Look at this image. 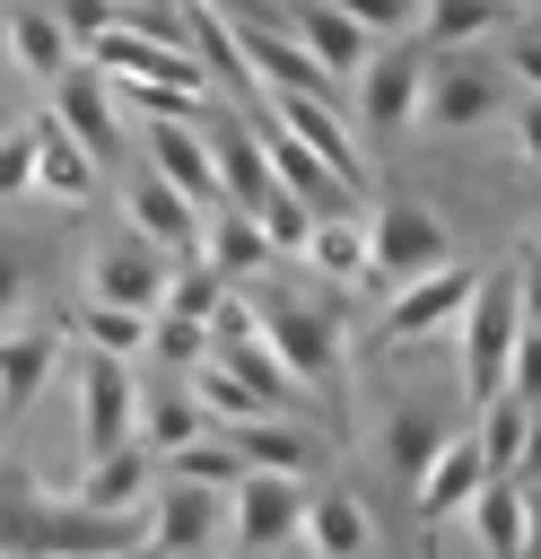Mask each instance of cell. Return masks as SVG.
<instances>
[{
    "instance_id": "cell-1",
    "label": "cell",
    "mask_w": 541,
    "mask_h": 559,
    "mask_svg": "<svg viewBox=\"0 0 541 559\" xmlns=\"http://www.w3.org/2000/svg\"><path fill=\"white\" fill-rule=\"evenodd\" d=\"M140 515H96V507H44L17 463H0V559H96V550H140Z\"/></svg>"
},
{
    "instance_id": "cell-2",
    "label": "cell",
    "mask_w": 541,
    "mask_h": 559,
    "mask_svg": "<svg viewBox=\"0 0 541 559\" xmlns=\"http://www.w3.org/2000/svg\"><path fill=\"white\" fill-rule=\"evenodd\" d=\"M515 341H524V280L515 271H489L480 297H471V323H462V384H471V402H497L506 393Z\"/></svg>"
},
{
    "instance_id": "cell-3",
    "label": "cell",
    "mask_w": 541,
    "mask_h": 559,
    "mask_svg": "<svg viewBox=\"0 0 541 559\" xmlns=\"http://www.w3.org/2000/svg\"><path fill=\"white\" fill-rule=\"evenodd\" d=\"M445 262H454V236L436 227V210L384 201V210L366 218V280H375V288H410V280H428V271H445Z\"/></svg>"
},
{
    "instance_id": "cell-4",
    "label": "cell",
    "mask_w": 541,
    "mask_h": 559,
    "mask_svg": "<svg viewBox=\"0 0 541 559\" xmlns=\"http://www.w3.org/2000/svg\"><path fill=\"white\" fill-rule=\"evenodd\" d=\"M253 332L279 349V367L297 384H332V306H305L297 288H279L262 271V297H253Z\"/></svg>"
},
{
    "instance_id": "cell-5",
    "label": "cell",
    "mask_w": 541,
    "mask_h": 559,
    "mask_svg": "<svg viewBox=\"0 0 541 559\" xmlns=\"http://www.w3.org/2000/svg\"><path fill=\"white\" fill-rule=\"evenodd\" d=\"M227 35H236V52H244L279 96H332V70L297 44V26H288V17H227Z\"/></svg>"
},
{
    "instance_id": "cell-6",
    "label": "cell",
    "mask_w": 541,
    "mask_h": 559,
    "mask_svg": "<svg viewBox=\"0 0 541 559\" xmlns=\"http://www.w3.org/2000/svg\"><path fill=\"white\" fill-rule=\"evenodd\" d=\"M419 105H428V61L419 52H375L366 70H358V114H366V131L375 140H401L410 122H419Z\"/></svg>"
},
{
    "instance_id": "cell-7",
    "label": "cell",
    "mask_w": 541,
    "mask_h": 559,
    "mask_svg": "<svg viewBox=\"0 0 541 559\" xmlns=\"http://www.w3.org/2000/svg\"><path fill=\"white\" fill-rule=\"evenodd\" d=\"M79 428H87V463L96 454H122L131 437H140V384H131V358H87V384H79Z\"/></svg>"
},
{
    "instance_id": "cell-8",
    "label": "cell",
    "mask_w": 541,
    "mask_h": 559,
    "mask_svg": "<svg viewBox=\"0 0 541 559\" xmlns=\"http://www.w3.org/2000/svg\"><path fill=\"white\" fill-rule=\"evenodd\" d=\"M506 105V70H489V61H428V105H419V122H436V131H471V122H489Z\"/></svg>"
},
{
    "instance_id": "cell-9",
    "label": "cell",
    "mask_w": 541,
    "mask_h": 559,
    "mask_svg": "<svg viewBox=\"0 0 541 559\" xmlns=\"http://www.w3.org/2000/svg\"><path fill=\"white\" fill-rule=\"evenodd\" d=\"M166 288H175V271L157 262V245L148 236H113L105 253H96V280H87V297L96 306H131V314H166Z\"/></svg>"
},
{
    "instance_id": "cell-10",
    "label": "cell",
    "mask_w": 541,
    "mask_h": 559,
    "mask_svg": "<svg viewBox=\"0 0 541 559\" xmlns=\"http://www.w3.org/2000/svg\"><path fill=\"white\" fill-rule=\"evenodd\" d=\"M52 122H61L96 166H113V157H122V122H113V96H105V70H96V61L52 79Z\"/></svg>"
},
{
    "instance_id": "cell-11",
    "label": "cell",
    "mask_w": 541,
    "mask_h": 559,
    "mask_svg": "<svg viewBox=\"0 0 541 559\" xmlns=\"http://www.w3.org/2000/svg\"><path fill=\"white\" fill-rule=\"evenodd\" d=\"M227 498H236V542L244 550H279L288 533H305V489L288 472H244Z\"/></svg>"
},
{
    "instance_id": "cell-12",
    "label": "cell",
    "mask_w": 541,
    "mask_h": 559,
    "mask_svg": "<svg viewBox=\"0 0 541 559\" xmlns=\"http://www.w3.org/2000/svg\"><path fill=\"white\" fill-rule=\"evenodd\" d=\"M218 498H227V489L166 480V489L148 498V550H157V559H201L209 533H218Z\"/></svg>"
},
{
    "instance_id": "cell-13",
    "label": "cell",
    "mask_w": 541,
    "mask_h": 559,
    "mask_svg": "<svg viewBox=\"0 0 541 559\" xmlns=\"http://www.w3.org/2000/svg\"><path fill=\"white\" fill-rule=\"evenodd\" d=\"M480 480H489V454H480V437H445L436 445V463L419 472V524H445V515H462L471 498H480Z\"/></svg>"
},
{
    "instance_id": "cell-14",
    "label": "cell",
    "mask_w": 541,
    "mask_h": 559,
    "mask_svg": "<svg viewBox=\"0 0 541 559\" xmlns=\"http://www.w3.org/2000/svg\"><path fill=\"white\" fill-rule=\"evenodd\" d=\"M270 105H279V122H288V131H297V140H305L340 183H358V192H366V157H358V140H349V122L332 114V96H270Z\"/></svg>"
},
{
    "instance_id": "cell-15",
    "label": "cell",
    "mask_w": 541,
    "mask_h": 559,
    "mask_svg": "<svg viewBox=\"0 0 541 559\" xmlns=\"http://www.w3.org/2000/svg\"><path fill=\"white\" fill-rule=\"evenodd\" d=\"M148 175H166L183 201H227L218 166H209V140H192V122H148Z\"/></svg>"
},
{
    "instance_id": "cell-16",
    "label": "cell",
    "mask_w": 541,
    "mask_h": 559,
    "mask_svg": "<svg viewBox=\"0 0 541 559\" xmlns=\"http://www.w3.org/2000/svg\"><path fill=\"white\" fill-rule=\"evenodd\" d=\"M471 297H480V280H471L462 262H445V271H428V280H410V288L393 297V341H419V332H436V323H454V314H471Z\"/></svg>"
},
{
    "instance_id": "cell-17",
    "label": "cell",
    "mask_w": 541,
    "mask_h": 559,
    "mask_svg": "<svg viewBox=\"0 0 541 559\" xmlns=\"http://www.w3.org/2000/svg\"><path fill=\"white\" fill-rule=\"evenodd\" d=\"M140 498H157V454L140 437L122 454H96L79 480V507H96V515H140Z\"/></svg>"
},
{
    "instance_id": "cell-18",
    "label": "cell",
    "mask_w": 541,
    "mask_h": 559,
    "mask_svg": "<svg viewBox=\"0 0 541 559\" xmlns=\"http://www.w3.org/2000/svg\"><path fill=\"white\" fill-rule=\"evenodd\" d=\"M52 367H61V332H0V411L26 419L35 393L52 384Z\"/></svg>"
},
{
    "instance_id": "cell-19",
    "label": "cell",
    "mask_w": 541,
    "mask_h": 559,
    "mask_svg": "<svg viewBox=\"0 0 541 559\" xmlns=\"http://www.w3.org/2000/svg\"><path fill=\"white\" fill-rule=\"evenodd\" d=\"M288 26H297V44H305V52H314V61L332 70V79H340V70H366V61H375L366 26H349V17L332 9V0H297V9H288Z\"/></svg>"
},
{
    "instance_id": "cell-20",
    "label": "cell",
    "mask_w": 541,
    "mask_h": 559,
    "mask_svg": "<svg viewBox=\"0 0 541 559\" xmlns=\"http://www.w3.org/2000/svg\"><path fill=\"white\" fill-rule=\"evenodd\" d=\"M201 245H209V271H227V280L270 271V236H262V218H253V210H236V201H209Z\"/></svg>"
},
{
    "instance_id": "cell-21",
    "label": "cell",
    "mask_w": 541,
    "mask_h": 559,
    "mask_svg": "<svg viewBox=\"0 0 541 559\" xmlns=\"http://www.w3.org/2000/svg\"><path fill=\"white\" fill-rule=\"evenodd\" d=\"M209 358H218L236 384H253V393H262V411H279V402L297 393V376L279 367V349H270L253 323H244V332H209Z\"/></svg>"
},
{
    "instance_id": "cell-22",
    "label": "cell",
    "mask_w": 541,
    "mask_h": 559,
    "mask_svg": "<svg viewBox=\"0 0 541 559\" xmlns=\"http://www.w3.org/2000/svg\"><path fill=\"white\" fill-rule=\"evenodd\" d=\"M131 218H140V236H148L157 253H192V245H201V201H183L166 175H148V183L131 192Z\"/></svg>"
},
{
    "instance_id": "cell-23",
    "label": "cell",
    "mask_w": 541,
    "mask_h": 559,
    "mask_svg": "<svg viewBox=\"0 0 541 559\" xmlns=\"http://www.w3.org/2000/svg\"><path fill=\"white\" fill-rule=\"evenodd\" d=\"M218 419L201 411V393L192 384H157V393H140V445L148 454H175V445H192V437H209Z\"/></svg>"
},
{
    "instance_id": "cell-24",
    "label": "cell",
    "mask_w": 541,
    "mask_h": 559,
    "mask_svg": "<svg viewBox=\"0 0 541 559\" xmlns=\"http://www.w3.org/2000/svg\"><path fill=\"white\" fill-rule=\"evenodd\" d=\"M471 524H480V550H489V559H532L524 480H480V498H471Z\"/></svg>"
},
{
    "instance_id": "cell-25",
    "label": "cell",
    "mask_w": 541,
    "mask_h": 559,
    "mask_svg": "<svg viewBox=\"0 0 541 559\" xmlns=\"http://www.w3.org/2000/svg\"><path fill=\"white\" fill-rule=\"evenodd\" d=\"M35 131H44V140H35V192H52V201H87L105 166H96V157H87V148H79V140L52 122V114H44Z\"/></svg>"
},
{
    "instance_id": "cell-26",
    "label": "cell",
    "mask_w": 541,
    "mask_h": 559,
    "mask_svg": "<svg viewBox=\"0 0 541 559\" xmlns=\"http://www.w3.org/2000/svg\"><path fill=\"white\" fill-rule=\"evenodd\" d=\"M9 52H17L26 70H44V79L79 70V61H70V52H79V44H70V26H61L52 9H35V0H17V9H9Z\"/></svg>"
},
{
    "instance_id": "cell-27",
    "label": "cell",
    "mask_w": 541,
    "mask_h": 559,
    "mask_svg": "<svg viewBox=\"0 0 541 559\" xmlns=\"http://www.w3.org/2000/svg\"><path fill=\"white\" fill-rule=\"evenodd\" d=\"M532 402L524 393H497V402H480V454H489V480H515V463H524V437H532Z\"/></svg>"
},
{
    "instance_id": "cell-28",
    "label": "cell",
    "mask_w": 541,
    "mask_h": 559,
    "mask_svg": "<svg viewBox=\"0 0 541 559\" xmlns=\"http://www.w3.org/2000/svg\"><path fill=\"white\" fill-rule=\"evenodd\" d=\"M305 542L323 559H366V507L349 489H314L305 498Z\"/></svg>"
},
{
    "instance_id": "cell-29",
    "label": "cell",
    "mask_w": 541,
    "mask_h": 559,
    "mask_svg": "<svg viewBox=\"0 0 541 559\" xmlns=\"http://www.w3.org/2000/svg\"><path fill=\"white\" fill-rule=\"evenodd\" d=\"M218 437H236L244 472H288V480L305 472V437H297L288 419H270V411H262V419H236V428H218Z\"/></svg>"
},
{
    "instance_id": "cell-30",
    "label": "cell",
    "mask_w": 541,
    "mask_h": 559,
    "mask_svg": "<svg viewBox=\"0 0 541 559\" xmlns=\"http://www.w3.org/2000/svg\"><path fill=\"white\" fill-rule=\"evenodd\" d=\"M305 262H314L323 280H366V227H358V218H314Z\"/></svg>"
},
{
    "instance_id": "cell-31",
    "label": "cell",
    "mask_w": 541,
    "mask_h": 559,
    "mask_svg": "<svg viewBox=\"0 0 541 559\" xmlns=\"http://www.w3.org/2000/svg\"><path fill=\"white\" fill-rule=\"evenodd\" d=\"M166 463H175V480H192V489H236V480H244V454H236V437H218V428L192 437V445H175Z\"/></svg>"
},
{
    "instance_id": "cell-32",
    "label": "cell",
    "mask_w": 541,
    "mask_h": 559,
    "mask_svg": "<svg viewBox=\"0 0 541 559\" xmlns=\"http://www.w3.org/2000/svg\"><path fill=\"white\" fill-rule=\"evenodd\" d=\"M419 26H428L436 44H480L489 26H506V0H428Z\"/></svg>"
},
{
    "instance_id": "cell-33",
    "label": "cell",
    "mask_w": 541,
    "mask_h": 559,
    "mask_svg": "<svg viewBox=\"0 0 541 559\" xmlns=\"http://www.w3.org/2000/svg\"><path fill=\"white\" fill-rule=\"evenodd\" d=\"M148 323H157V314H131V306H96V297L79 306V332H87L105 358H131V349H148Z\"/></svg>"
},
{
    "instance_id": "cell-34",
    "label": "cell",
    "mask_w": 541,
    "mask_h": 559,
    "mask_svg": "<svg viewBox=\"0 0 541 559\" xmlns=\"http://www.w3.org/2000/svg\"><path fill=\"white\" fill-rule=\"evenodd\" d=\"M192 393H201V411H209L218 428H236V419H262V393H253V384H236L218 358H201V367H192Z\"/></svg>"
},
{
    "instance_id": "cell-35",
    "label": "cell",
    "mask_w": 541,
    "mask_h": 559,
    "mask_svg": "<svg viewBox=\"0 0 541 559\" xmlns=\"http://www.w3.org/2000/svg\"><path fill=\"white\" fill-rule=\"evenodd\" d=\"M218 306H227V271L183 262V271H175V288H166V314H183V323H218Z\"/></svg>"
},
{
    "instance_id": "cell-36",
    "label": "cell",
    "mask_w": 541,
    "mask_h": 559,
    "mask_svg": "<svg viewBox=\"0 0 541 559\" xmlns=\"http://www.w3.org/2000/svg\"><path fill=\"white\" fill-rule=\"evenodd\" d=\"M436 445H445V437H436V419H428V411H401V419H393V472H401L410 489H419V472L436 463Z\"/></svg>"
},
{
    "instance_id": "cell-37",
    "label": "cell",
    "mask_w": 541,
    "mask_h": 559,
    "mask_svg": "<svg viewBox=\"0 0 541 559\" xmlns=\"http://www.w3.org/2000/svg\"><path fill=\"white\" fill-rule=\"evenodd\" d=\"M262 236H270V253H305V236H314V210L279 183L270 201H262Z\"/></svg>"
},
{
    "instance_id": "cell-38",
    "label": "cell",
    "mask_w": 541,
    "mask_h": 559,
    "mask_svg": "<svg viewBox=\"0 0 541 559\" xmlns=\"http://www.w3.org/2000/svg\"><path fill=\"white\" fill-rule=\"evenodd\" d=\"M148 349H157L166 367H201V358H209V323H183V314H157V323H148Z\"/></svg>"
},
{
    "instance_id": "cell-39",
    "label": "cell",
    "mask_w": 541,
    "mask_h": 559,
    "mask_svg": "<svg viewBox=\"0 0 541 559\" xmlns=\"http://www.w3.org/2000/svg\"><path fill=\"white\" fill-rule=\"evenodd\" d=\"M35 122H17V131H0V201H17V192H35Z\"/></svg>"
},
{
    "instance_id": "cell-40",
    "label": "cell",
    "mask_w": 541,
    "mask_h": 559,
    "mask_svg": "<svg viewBox=\"0 0 541 559\" xmlns=\"http://www.w3.org/2000/svg\"><path fill=\"white\" fill-rule=\"evenodd\" d=\"M52 17L70 26V44H96V35L122 26V0H52Z\"/></svg>"
},
{
    "instance_id": "cell-41",
    "label": "cell",
    "mask_w": 541,
    "mask_h": 559,
    "mask_svg": "<svg viewBox=\"0 0 541 559\" xmlns=\"http://www.w3.org/2000/svg\"><path fill=\"white\" fill-rule=\"evenodd\" d=\"M332 9H340L349 26H366V35H401V26H410L428 0H332Z\"/></svg>"
},
{
    "instance_id": "cell-42",
    "label": "cell",
    "mask_w": 541,
    "mask_h": 559,
    "mask_svg": "<svg viewBox=\"0 0 541 559\" xmlns=\"http://www.w3.org/2000/svg\"><path fill=\"white\" fill-rule=\"evenodd\" d=\"M506 393H524V402L541 411V323H524V341H515V367H506Z\"/></svg>"
},
{
    "instance_id": "cell-43",
    "label": "cell",
    "mask_w": 541,
    "mask_h": 559,
    "mask_svg": "<svg viewBox=\"0 0 541 559\" xmlns=\"http://www.w3.org/2000/svg\"><path fill=\"white\" fill-rule=\"evenodd\" d=\"M17 306H26V262H17V253H0V323H9Z\"/></svg>"
},
{
    "instance_id": "cell-44",
    "label": "cell",
    "mask_w": 541,
    "mask_h": 559,
    "mask_svg": "<svg viewBox=\"0 0 541 559\" xmlns=\"http://www.w3.org/2000/svg\"><path fill=\"white\" fill-rule=\"evenodd\" d=\"M506 70H524V87H532V96H541V35H524V44H515V61H506Z\"/></svg>"
},
{
    "instance_id": "cell-45",
    "label": "cell",
    "mask_w": 541,
    "mask_h": 559,
    "mask_svg": "<svg viewBox=\"0 0 541 559\" xmlns=\"http://www.w3.org/2000/svg\"><path fill=\"white\" fill-rule=\"evenodd\" d=\"M515 480H524V489H541V419H532V437H524V463H515Z\"/></svg>"
},
{
    "instance_id": "cell-46",
    "label": "cell",
    "mask_w": 541,
    "mask_h": 559,
    "mask_svg": "<svg viewBox=\"0 0 541 559\" xmlns=\"http://www.w3.org/2000/svg\"><path fill=\"white\" fill-rule=\"evenodd\" d=\"M524 157H532V166H541V96H532V105H524Z\"/></svg>"
},
{
    "instance_id": "cell-47",
    "label": "cell",
    "mask_w": 541,
    "mask_h": 559,
    "mask_svg": "<svg viewBox=\"0 0 541 559\" xmlns=\"http://www.w3.org/2000/svg\"><path fill=\"white\" fill-rule=\"evenodd\" d=\"M201 9H218V17H270V0H201Z\"/></svg>"
},
{
    "instance_id": "cell-48",
    "label": "cell",
    "mask_w": 541,
    "mask_h": 559,
    "mask_svg": "<svg viewBox=\"0 0 541 559\" xmlns=\"http://www.w3.org/2000/svg\"><path fill=\"white\" fill-rule=\"evenodd\" d=\"M524 323H541V262L524 271Z\"/></svg>"
},
{
    "instance_id": "cell-49",
    "label": "cell",
    "mask_w": 541,
    "mask_h": 559,
    "mask_svg": "<svg viewBox=\"0 0 541 559\" xmlns=\"http://www.w3.org/2000/svg\"><path fill=\"white\" fill-rule=\"evenodd\" d=\"M524 515H532V559H541V489H524Z\"/></svg>"
},
{
    "instance_id": "cell-50",
    "label": "cell",
    "mask_w": 541,
    "mask_h": 559,
    "mask_svg": "<svg viewBox=\"0 0 541 559\" xmlns=\"http://www.w3.org/2000/svg\"><path fill=\"white\" fill-rule=\"evenodd\" d=\"M96 559H157V550H148V542H140V550H96Z\"/></svg>"
},
{
    "instance_id": "cell-51",
    "label": "cell",
    "mask_w": 541,
    "mask_h": 559,
    "mask_svg": "<svg viewBox=\"0 0 541 559\" xmlns=\"http://www.w3.org/2000/svg\"><path fill=\"white\" fill-rule=\"evenodd\" d=\"M9 9H17V0H0V52H9Z\"/></svg>"
},
{
    "instance_id": "cell-52",
    "label": "cell",
    "mask_w": 541,
    "mask_h": 559,
    "mask_svg": "<svg viewBox=\"0 0 541 559\" xmlns=\"http://www.w3.org/2000/svg\"><path fill=\"white\" fill-rule=\"evenodd\" d=\"M532 262H541V236H532Z\"/></svg>"
},
{
    "instance_id": "cell-53",
    "label": "cell",
    "mask_w": 541,
    "mask_h": 559,
    "mask_svg": "<svg viewBox=\"0 0 541 559\" xmlns=\"http://www.w3.org/2000/svg\"><path fill=\"white\" fill-rule=\"evenodd\" d=\"M35 9H52V0H35Z\"/></svg>"
},
{
    "instance_id": "cell-54",
    "label": "cell",
    "mask_w": 541,
    "mask_h": 559,
    "mask_svg": "<svg viewBox=\"0 0 541 559\" xmlns=\"http://www.w3.org/2000/svg\"><path fill=\"white\" fill-rule=\"evenodd\" d=\"M122 9H140V0H122Z\"/></svg>"
},
{
    "instance_id": "cell-55",
    "label": "cell",
    "mask_w": 541,
    "mask_h": 559,
    "mask_svg": "<svg viewBox=\"0 0 541 559\" xmlns=\"http://www.w3.org/2000/svg\"><path fill=\"white\" fill-rule=\"evenodd\" d=\"M419 559H436V550H419Z\"/></svg>"
},
{
    "instance_id": "cell-56",
    "label": "cell",
    "mask_w": 541,
    "mask_h": 559,
    "mask_svg": "<svg viewBox=\"0 0 541 559\" xmlns=\"http://www.w3.org/2000/svg\"><path fill=\"white\" fill-rule=\"evenodd\" d=\"M270 9H279V0H270Z\"/></svg>"
}]
</instances>
